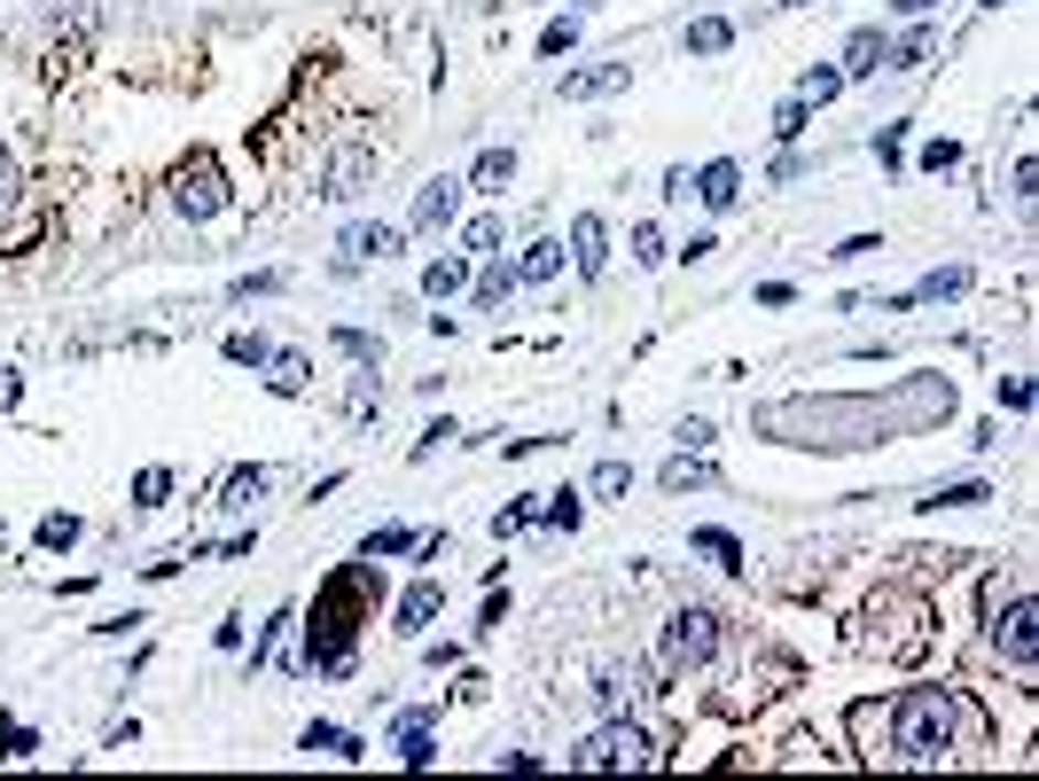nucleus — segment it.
<instances>
[{"label":"nucleus","mask_w":1039,"mask_h":781,"mask_svg":"<svg viewBox=\"0 0 1039 781\" xmlns=\"http://www.w3.org/2000/svg\"><path fill=\"white\" fill-rule=\"evenodd\" d=\"M805 118H813V102H782V110H773V133L798 141V133H805Z\"/></svg>","instance_id":"obj_42"},{"label":"nucleus","mask_w":1039,"mask_h":781,"mask_svg":"<svg viewBox=\"0 0 1039 781\" xmlns=\"http://www.w3.org/2000/svg\"><path fill=\"white\" fill-rule=\"evenodd\" d=\"M532 524H548V532H571L578 524V492H540V516Z\"/></svg>","instance_id":"obj_28"},{"label":"nucleus","mask_w":1039,"mask_h":781,"mask_svg":"<svg viewBox=\"0 0 1039 781\" xmlns=\"http://www.w3.org/2000/svg\"><path fill=\"white\" fill-rule=\"evenodd\" d=\"M17 399H24V376H17V368H0V414H9Z\"/></svg>","instance_id":"obj_50"},{"label":"nucleus","mask_w":1039,"mask_h":781,"mask_svg":"<svg viewBox=\"0 0 1039 781\" xmlns=\"http://www.w3.org/2000/svg\"><path fill=\"white\" fill-rule=\"evenodd\" d=\"M305 750H328V758H368V750H360V735H344V727H328V719H313V727H305Z\"/></svg>","instance_id":"obj_20"},{"label":"nucleus","mask_w":1039,"mask_h":781,"mask_svg":"<svg viewBox=\"0 0 1039 781\" xmlns=\"http://www.w3.org/2000/svg\"><path fill=\"white\" fill-rule=\"evenodd\" d=\"M563 47H578V17H555V24L540 32V55H563Z\"/></svg>","instance_id":"obj_41"},{"label":"nucleus","mask_w":1039,"mask_h":781,"mask_svg":"<svg viewBox=\"0 0 1039 781\" xmlns=\"http://www.w3.org/2000/svg\"><path fill=\"white\" fill-rule=\"evenodd\" d=\"M555 267H563V242H532L524 258H516V274H524V282H555Z\"/></svg>","instance_id":"obj_27"},{"label":"nucleus","mask_w":1039,"mask_h":781,"mask_svg":"<svg viewBox=\"0 0 1039 781\" xmlns=\"http://www.w3.org/2000/svg\"><path fill=\"white\" fill-rule=\"evenodd\" d=\"M914 164H922V172H954V164H962V141H922Z\"/></svg>","instance_id":"obj_39"},{"label":"nucleus","mask_w":1039,"mask_h":781,"mask_svg":"<svg viewBox=\"0 0 1039 781\" xmlns=\"http://www.w3.org/2000/svg\"><path fill=\"white\" fill-rule=\"evenodd\" d=\"M40 547H47V555L78 547V516H47V524H40Z\"/></svg>","instance_id":"obj_33"},{"label":"nucleus","mask_w":1039,"mask_h":781,"mask_svg":"<svg viewBox=\"0 0 1039 781\" xmlns=\"http://www.w3.org/2000/svg\"><path fill=\"white\" fill-rule=\"evenodd\" d=\"M0 204H17V156H0Z\"/></svg>","instance_id":"obj_51"},{"label":"nucleus","mask_w":1039,"mask_h":781,"mask_svg":"<svg viewBox=\"0 0 1039 781\" xmlns=\"http://www.w3.org/2000/svg\"><path fill=\"white\" fill-rule=\"evenodd\" d=\"M852 735L884 766H938L954 750V696H945V687H907L891 704H859Z\"/></svg>","instance_id":"obj_1"},{"label":"nucleus","mask_w":1039,"mask_h":781,"mask_svg":"<svg viewBox=\"0 0 1039 781\" xmlns=\"http://www.w3.org/2000/svg\"><path fill=\"white\" fill-rule=\"evenodd\" d=\"M899 149H907V126H884V133H876V156L899 164Z\"/></svg>","instance_id":"obj_48"},{"label":"nucleus","mask_w":1039,"mask_h":781,"mask_svg":"<svg viewBox=\"0 0 1039 781\" xmlns=\"http://www.w3.org/2000/svg\"><path fill=\"white\" fill-rule=\"evenodd\" d=\"M227 360H235V368H267V360H274V344L258 336V328H235V336H227Z\"/></svg>","instance_id":"obj_25"},{"label":"nucleus","mask_w":1039,"mask_h":781,"mask_svg":"<svg viewBox=\"0 0 1039 781\" xmlns=\"http://www.w3.org/2000/svg\"><path fill=\"white\" fill-rule=\"evenodd\" d=\"M32 750H40L32 727H9V735H0V758H32Z\"/></svg>","instance_id":"obj_46"},{"label":"nucleus","mask_w":1039,"mask_h":781,"mask_svg":"<svg viewBox=\"0 0 1039 781\" xmlns=\"http://www.w3.org/2000/svg\"><path fill=\"white\" fill-rule=\"evenodd\" d=\"M454 204H462V181H430V188L414 196V227H446Z\"/></svg>","instance_id":"obj_15"},{"label":"nucleus","mask_w":1039,"mask_h":781,"mask_svg":"<svg viewBox=\"0 0 1039 781\" xmlns=\"http://www.w3.org/2000/svg\"><path fill=\"white\" fill-rule=\"evenodd\" d=\"M977 500H993V492H985V485H938L922 508H977Z\"/></svg>","instance_id":"obj_35"},{"label":"nucleus","mask_w":1039,"mask_h":781,"mask_svg":"<svg viewBox=\"0 0 1039 781\" xmlns=\"http://www.w3.org/2000/svg\"><path fill=\"white\" fill-rule=\"evenodd\" d=\"M454 290H469V258H430L422 267V297H454Z\"/></svg>","instance_id":"obj_16"},{"label":"nucleus","mask_w":1039,"mask_h":781,"mask_svg":"<svg viewBox=\"0 0 1039 781\" xmlns=\"http://www.w3.org/2000/svg\"><path fill=\"white\" fill-rule=\"evenodd\" d=\"M634 258H641V267H664V235L657 227H634Z\"/></svg>","instance_id":"obj_43"},{"label":"nucleus","mask_w":1039,"mask_h":781,"mask_svg":"<svg viewBox=\"0 0 1039 781\" xmlns=\"http://www.w3.org/2000/svg\"><path fill=\"white\" fill-rule=\"evenodd\" d=\"M336 352L353 360V368H383V344H376L368 328H336Z\"/></svg>","instance_id":"obj_24"},{"label":"nucleus","mask_w":1039,"mask_h":781,"mask_svg":"<svg viewBox=\"0 0 1039 781\" xmlns=\"http://www.w3.org/2000/svg\"><path fill=\"white\" fill-rule=\"evenodd\" d=\"M290 626H297V610H274V626H267V641L250 649V664H274V657H282V633H290Z\"/></svg>","instance_id":"obj_36"},{"label":"nucleus","mask_w":1039,"mask_h":781,"mask_svg":"<svg viewBox=\"0 0 1039 781\" xmlns=\"http://www.w3.org/2000/svg\"><path fill=\"white\" fill-rule=\"evenodd\" d=\"M258 492H267V469H235V477L219 485V508H250Z\"/></svg>","instance_id":"obj_29"},{"label":"nucleus","mask_w":1039,"mask_h":781,"mask_svg":"<svg viewBox=\"0 0 1039 781\" xmlns=\"http://www.w3.org/2000/svg\"><path fill=\"white\" fill-rule=\"evenodd\" d=\"M267 383H274V391H290V399H297V391H305V383H313V368H305V352H274V360H267Z\"/></svg>","instance_id":"obj_22"},{"label":"nucleus","mask_w":1039,"mask_h":781,"mask_svg":"<svg viewBox=\"0 0 1039 781\" xmlns=\"http://www.w3.org/2000/svg\"><path fill=\"white\" fill-rule=\"evenodd\" d=\"M376 555L368 563H344L321 594H313V626H305V657H297V672H328V680H344L353 672V633L376 618Z\"/></svg>","instance_id":"obj_2"},{"label":"nucleus","mask_w":1039,"mask_h":781,"mask_svg":"<svg viewBox=\"0 0 1039 781\" xmlns=\"http://www.w3.org/2000/svg\"><path fill=\"white\" fill-rule=\"evenodd\" d=\"M634 70L626 63H586V70H563V102H602V95H618Z\"/></svg>","instance_id":"obj_9"},{"label":"nucleus","mask_w":1039,"mask_h":781,"mask_svg":"<svg viewBox=\"0 0 1039 781\" xmlns=\"http://www.w3.org/2000/svg\"><path fill=\"white\" fill-rule=\"evenodd\" d=\"M782 9H805V0H782Z\"/></svg>","instance_id":"obj_53"},{"label":"nucleus","mask_w":1039,"mask_h":781,"mask_svg":"<svg viewBox=\"0 0 1039 781\" xmlns=\"http://www.w3.org/2000/svg\"><path fill=\"white\" fill-rule=\"evenodd\" d=\"M508 290H516V267H500V258H493V267H485V274L469 282V297H477V313H493V305H500Z\"/></svg>","instance_id":"obj_21"},{"label":"nucleus","mask_w":1039,"mask_h":781,"mask_svg":"<svg viewBox=\"0 0 1039 781\" xmlns=\"http://www.w3.org/2000/svg\"><path fill=\"white\" fill-rule=\"evenodd\" d=\"M532 516H540L532 500H516V508H500V516H493V540H516V532H524V524H532Z\"/></svg>","instance_id":"obj_40"},{"label":"nucleus","mask_w":1039,"mask_h":781,"mask_svg":"<svg viewBox=\"0 0 1039 781\" xmlns=\"http://www.w3.org/2000/svg\"><path fill=\"white\" fill-rule=\"evenodd\" d=\"M836 86H844V70H805L798 102H836Z\"/></svg>","instance_id":"obj_37"},{"label":"nucleus","mask_w":1039,"mask_h":781,"mask_svg":"<svg viewBox=\"0 0 1039 781\" xmlns=\"http://www.w3.org/2000/svg\"><path fill=\"white\" fill-rule=\"evenodd\" d=\"M657 485H664V492H696V485H712V469H704V462H696V454H672V462H664V477H657Z\"/></svg>","instance_id":"obj_23"},{"label":"nucleus","mask_w":1039,"mask_h":781,"mask_svg":"<svg viewBox=\"0 0 1039 781\" xmlns=\"http://www.w3.org/2000/svg\"><path fill=\"white\" fill-rule=\"evenodd\" d=\"M962 290H970V267H945V274H922L914 297H899V305H938V297H962Z\"/></svg>","instance_id":"obj_18"},{"label":"nucleus","mask_w":1039,"mask_h":781,"mask_svg":"<svg viewBox=\"0 0 1039 781\" xmlns=\"http://www.w3.org/2000/svg\"><path fill=\"white\" fill-rule=\"evenodd\" d=\"M172 500V469H141L133 477V508H164Z\"/></svg>","instance_id":"obj_30"},{"label":"nucleus","mask_w":1039,"mask_h":781,"mask_svg":"<svg viewBox=\"0 0 1039 781\" xmlns=\"http://www.w3.org/2000/svg\"><path fill=\"white\" fill-rule=\"evenodd\" d=\"M571 267H578L586 282H594L602 267H610V227H602L594 211H578V219H571Z\"/></svg>","instance_id":"obj_8"},{"label":"nucleus","mask_w":1039,"mask_h":781,"mask_svg":"<svg viewBox=\"0 0 1039 781\" xmlns=\"http://www.w3.org/2000/svg\"><path fill=\"white\" fill-rule=\"evenodd\" d=\"M688 196H696V204H712V211H727V204L743 196V164H727V156H719V164H704L696 181H688Z\"/></svg>","instance_id":"obj_10"},{"label":"nucleus","mask_w":1039,"mask_h":781,"mask_svg":"<svg viewBox=\"0 0 1039 781\" xmlns=\"http://www.w3.org/2000/svg\"><path fill=\"white\" fill-rule=\"evenodd\" d=\"M407 547H414V532H407V524H383V532H368V540H360V555H407Z\"/></svg>","instance_id":"obj_32"},{"label":"nucleus","mask_w":1039,"mask_h":781,"mask_svg":"<svg viewBox=\"0 0 1039 781\" xmlns=\"http://www.w3.org/2000/svg\"><path fill=\"white\" fill-rule=\"evenodd\" d=\"M712 446V422H680V454H704Z\"/></svg>","instance_id":"obj_47"},{"label":"nucleus","mask_w":1039,"mask_h":781,"mask_svg":"<svg viewBox=\"0 0 1039 781\" xmlns=\"http://www.w3.org/2000/svg\"><path fill=\"white\" fill-rule=\"evenodd\" d=\"M462 242H469L477 258H500V219H493V211H485V219H469V227H462Z\"/></svg>","instance_id":"obj_31"},{"label":"nucleus","mask_w":1039,"mask_h":781,"mask_svg":"<svg viewBox=\"0 0 1039 781\" xmlns=\"http://www.w3.org/2000/svg\"><path fill=\"white\" fill-rule=\"evenodd\" d=\"M376 406H383V383H376V368H360V376H353V391H344V414L368 422Z\"/></svg>","instance_id":"obj_26"},{"label":"nucleus","mask_w":1039,"mask_h":781,"mask_svg":"<svg viewBox=\"0 0 1039 781\" xmlns=\"http://www.w3.org/2000/svg\"><path fill=\"white\" fill-rule=\"evenodd\" d=\"M719 657V618L712 610H680L672 626H664V664L672 672H696V664H712Z\"/></svg>","instance_id":"obj_5"},{"label":"nucleus","mask_w":1039,"mask_h":781,"mask_svg":"<svg viewBox=\"0 0 1039 781\" xmlns=\"http://www.w3.org/2000/svg\"><path fill=\"white\" fill-rule=\"evenodd\" d=\"M368 181H376V149L344 141V149L328 156V172H321V196H328V204H353V196H360Z\"/></svg>","instance_id":"obj_7"},{"label":"nucleus","mask_w":1039,"mask_h":781,"mask_svg":"<svg viewBox=\"0 0 1039 781\" xmlns=\"http://www.w3.org/2000/svg\"><path fill=\"white\" fill-rule=\"evenodd\" d=\"M439 601H446V586H439V578L407 586V601H399V633H422L430 618H439Z\"/></svg>","instance_id":"obj_14"},{"label":"nucleus","mask_w":1039,"mask_h":781,"mask_svg":"<svg viewBox=\"0 0 1039 781\" xmlns=\"http://www.w3.org/2000/svg\"><path fill=\"white\" fill-rule=\"evenodd\" d=\"M993 649H1000L1008 664H1031V657H1039V601H1031V594H1008V610L993 601Z\"/></svg>","instance_id":"obj_6"},{"label":"nucleus","mask_w":1039,"mask_h":781,"mask_svg":"<svg viewBox=\"0 0 1039 781\" xmlns=\"http://www.w3.org/2000/svg\"><path fill=\"white\" fill-rule=\"evenodd\" d=\"M1000 406H1008V414H1024V406H1031V383H1024V376H1008V383H1000Z\"/></svg>","instance_id":"obj_49"},{"label":"nucleus","mask_w":1039,"mask_h":781,"mask_svg":"<svg viewBox=\"0 0 1039 781\" xmlns=\"http://www.w3.org/2000/svg\"><path fill=\"white\" fill-rule=\"evenodd\" d=\"M282 282H290V274H242V282H227V297H235V305H250V297H274Z\"/></svg>","instance_id":"obj_34"},{"label":"nucleus","mask_w":1039,"mask_h":781,"mask_svg":"<svg viewBox=\"0 0 1039 781\" xmlns=\"http://www.w3.org/2000/svg\"><path fill=\"white\" fill-rule=\"evenodd\" d=\"M571 766H578V773H634V766H649V742H641V727L610 719L602 735H586V742L571 750Z\"/></svg>","instance_id":"obj_4"},{"label":"nucleus","mask_w":1039,"mask_h":781,"mask_svg":"<svg viewBox=\"0 0 1039 781\" xmlns=\"http://www.w3.org/2000/svg\"><path fill=\"white\" fill-rule=\"evenodd\" d=\"M172 211H181V219L227 211V172H219L212 149H188V156H181V172H172Z\"/></svg>","instance_id":"obj_3"},{"label":"nucleus","mask_w":1039,"mask_h":781,"mask_svg":"<svg viewBox=\"0 0 1039 781\" xmlns=\"http://www.w3.org/2000/svg\"><path fill=\"white\" fill-rule=\"evenodd\" d=\"M446 438H462V430H454V422H446V414H439V422H430V430H422V446H414V462H430V454H439V446H446Z\"/></svg>","instance_id":"obj_44"},{"label":"nucleus","mask_w":1039,"mask_h":781,"mask_svg":"<svg viewBox=\"0 0 1039 781\" xmlns=\"http://www.w3.org/2000/svg\"><path fill=\"white\" fill-rule=\"evenodd\" d=\"M844 70H852V78L891 70V40H884V32H852V40H844Z\"/></svg>","instance_id":"obj_11"},{"label":"nucleus","mask_w":1039,"mask_h":781,"mask_svg":"<svg viewBox=\"0 0 1039 781\" xmlns=\"http://www.w3.org/2000/svg\"><path fill=\"white\" fill-rule=\"evenodd\" d=\"M516 181V149H477V164H469V188L477 196H500Z\"/></svg>","instance_id":"obj_13"},{"label":"nucleus","mask_w":1039,"mask_h":781,"mask_svg":"<svg viewBox=\"0 0 1039 781\" xmlns=\"http://www.w3.org/2000/svg\"><path fill=\"white\" fill-rule=\"evenodd\" d=\"M985 9H1000V0H985Z\"/></svg>","instance_id":"obj_54"},{"label":"nucleus","mask_w":1039,"mask_h":781,"mask_svg":"<svg viewBox=\"0 0 1039 781\" xmlns=\"http://www.w3.org/2000/svg\"><path fill=\"white\" fill-rule=\"evenodd\" d=\"M594 704H602V712H626V680L602 672V680H594Z\"/></svg>","instance_id":"obj_45"},{"label":"nucleus","mask_w":1039,"mask_h":781,"mask_svg":"<svg viewBox=\"0 0 1039 781\" xmlns=\"http://www.w3.org/2000/svg\"><path fill=\"white\" fill-rule=\"evenodd\" d=\"M594 492H602V500H618V492H634V469H626V462H602V469H594Z\"/></svg>","instance_id":"obj_38"},{"label":"nucleus","mask_w":1039,"mask_h":781,"mask_svg":"<svg viewBox=\"0 0 1039 781\" xmlns=\"http://www.w3.org/2000/svg\"><path fill=\"white\" fill-rule=\"evenodd\" d=\"M688 547H696V555H712L719 571H743V540H735V532H719V524H704V532L688 540Z\"/></svg>","instance_id":"obj_19"},{"label":"nucleus","mask_w":1039,"mask_h":781,"mask_svg":"<svg viewBox=\"0 0 1039 781\" xmlns=\"http://www.w3.org/2000/svg\"><path fill=\"white\" fill-rule=\"evenodd\" d=\"M391 250H399V227H344V274L360 258H391Z\"/></svg>","instance_id":"obj_12"},{"label":"nucleus","mask_w":1039,"mask_h":781,"mask_svg":"<svg viewBox=\"0 0 1039 781\" xmlns=\"http://www.w3.org/2000/svg\"><path fill=\"white\" fill-rule=\"evenodd\" d=\"M735 47V24L727 17H696L688 24V55H727Z\"/></svg>","instance_id":"obj_17"},{"label":"nucleus","mask_w":1039,"mask_h":781,"mask_svg":"<svg viewBox=\"0 0 1039 781\" xmlns=\"http://www.w3.org/2000/svg\"><path fill=\"white\" fill-rule=\"evenodd\" d=\"M899 9H907V17H930V9H938V0H899Z\"/></svg>","instance_id":"obj_52"}]
</instances>
